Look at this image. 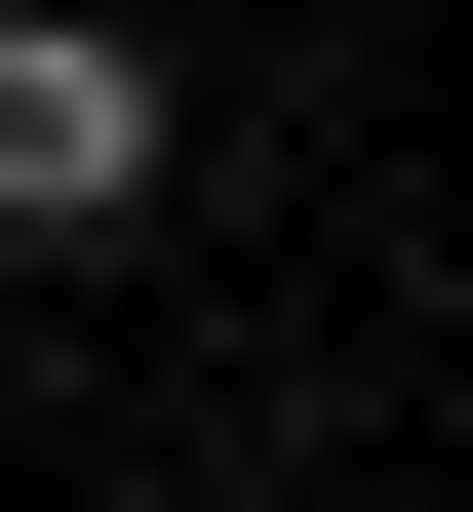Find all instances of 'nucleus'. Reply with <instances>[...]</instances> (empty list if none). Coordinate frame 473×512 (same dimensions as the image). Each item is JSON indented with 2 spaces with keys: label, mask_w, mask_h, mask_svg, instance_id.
I'll return each mask as SVG.
<instances>
[{
  "label": "nucleus",
  "mask_w": 473,
  "mask_h": 512,
  "mask_svg": "<svg viewBox=\"0 0 473 512\" xmlns=\"http://www.w3.org/2000/svg\"><path fill=\"white\" fill-rule=\"evenodd\" d=\"M158 197V40L119 0H0V237H119Z\"/></svg>",
  "instance_id": "obj_1"
}]
</instances>
